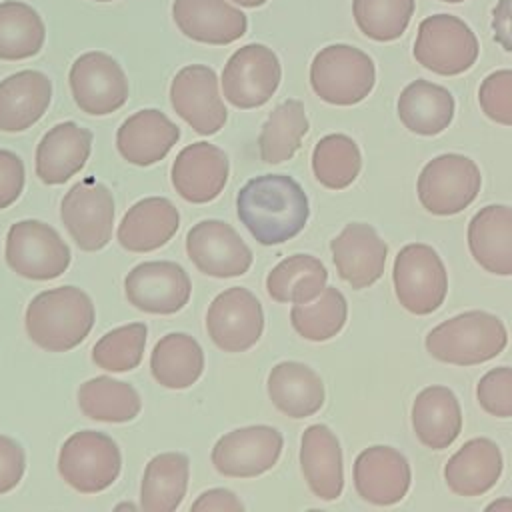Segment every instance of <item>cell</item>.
<instances>
[{"mask_svg": "<svg viewBox=\"0 0 512 512\" xmlns=\"http://www.w3.org/2000/svg\"><path fill=\"white\" fill-rule=\"evenodd\" d=\"M338 276L352 288L372 286L384 274L388 246L366 222H350L330 242Z\"/></svg>", "mask_w": 512, "mask_h": 512, "instance_id": "d6986e66", "label": "cell"}, {"mask_svg": "<svg viewBox=\"0 0 512 512\" xmlns=\"http://www.w3.org/2000/svg\"><path fill=\"white\" fill-rule=\"evenodd\" d=\"M46 40L42 16L26 2H0V60L16 62L36 56Z\"/></svg>", "mask_w": 512, "mask_h": 512, "instance_id": "8d00e7d4", "label": "cell"}, {"mask_svg": "<svg viewBox=\"0 0 512 512\" xmlns=\"http://www.w3.org/2000/svg\"><path fill=\"white\" fill-rule=\"evenodd\" d=\"M398 116L410 132L436 136L454 118V98L444 86L418 78L400 92Z\"/></svg>", "mask_w": 512, "mask_h": 512, "instance_id": "4dcf8cb0", "label": "cell"}, {"mask_svg": "<svg viewBox=\"0 0 512 512\" xmlns=\"http://www.w3.org/2000/svg\"><path fill=\"white\" fill-rule=\"evenodd\" d=\"M236 210L254 240L264 246L294 238L310 216L304 188L286 174H262L248 180L238 192Z\"/></svg>", "mask_w": 512, "mask_h": 512, "instance_id": "6da1fadb", "label": "cell"}, {"mask_svg": "<svg viewBox=\"0 0 512 512\" xmlns=\"http://www.w3.org/2000/svg\"><path fill=\"white\" fill-rule=\"evenodd\" d=\"M412 426L426 448H448L462 430V410L456 394L438 384L420 390L412 406Z\"/></svg>", "mask_w": 512, "mask_h": 512, "instance_id": "f1b7e54d", "label": "cell"}, {"mask_svg": "<svg viewBox=\"0 0 512 512\" xmlns=\"http://www.w3.org/2000/svg\"><path fill=\"white\" fill-rule=\"evenodd\" d=\"M234 4H238V6H242V8H258V6H262L266 0H232Z\"/></svg>", "mask_w": 512, "mask_h": 512, "instance_id": "681fc988", "label": "cell"}, {"mask_svg": "<svg viewBox=\"0 0 512 512\" xmlns=\"http://www.w3.org/2000/svg\"><path fill=\"white\" fill-rule=\"evenodd\" d=\"M300 466L310 492L320 500H336L344 488L342 448L324 424H312L302 434Z\"/></svg>", "mask_w": 512, "mask_h": 512, "instance_id": "cb8c5ba5", "label": "cell"}, {"mask_svg": "<svg viewBox=\"0 0 512 512\" xmlns=\"http://www.w3.org/2000/svg\"><path fill=\"white\" fill-rule=\"evenodd\" d=\"M170 104L202 136L216 134L228 118L216 72L206 64H188L176 72L170 84Z\"/></svg>", "mask_w": 512, "mask_h": 512, "instance_id": "9a60e30c", "label": "cell"}, {"mask_svg": "<svg viewBox=\"0 0 512 512\" xmlns=\"http://www.w3.org/2000/svg\"><path fill=\"white\" fill-rule=\"evenodd\" d=\"M186 254L206 276H242L252 266V250L242 236L222 220H202L186 234Z\"/></svg>", "mask_w": 512, "mask_h": 512, "instance_id": "e0dca14e", "label": "cell"}, {"mask_svg": "<svg viewBox=\"0 0 512 512\" xmlns=\"http://www.w3.org/2000/svg\"><path fill=\"white\" fill-rule=\"evenodd\" d=\"M494 40L508 52H512V0H498L492 8Z\"/></svg>", "mask_w": 512, "mask_h": 512, "instance_id": "7dc6e473", "label": "cell"}, {"mask_svg": "<svg viewBox=\"0 0 512 512\" xmlns=\"http://www.w3.org/2000/svg\"><path fill=\"white\" fill-rule=\"evenodd\" d=\"M268 396L276 410L290 418L316 414L326 398L320 376L302 362H280L270 370Z\"/></svg>", "mask_w": 512, "mask_h": 512, "instance_id": "f546056e", "label": "cell"}, {"mask_svg": "<svg viewBox=\"0 0 512 512\" xmlns=\"http://www.w3.org/2000/svg\"><path fill=\"white\" fill-rule=\"evenodd\" d=\"M24 190V162L10 150H0V210L14 204Z\"/></svg>", "mask_w": 512, "mask_h": 512, "instance_id": "ee69618b", "label": "cell"}, {"mask_svg": "<svg viewBox=\"0 0 512 512\" xmlns=\"http://www.w3.org/2000/svg\"><path fill=\"white\" fill-rule=\"evenodd\" d=\"M394 292L410 314L426 316L440 308L448 292V274L428 244H406L394 258Z\"/></svg>", "mask_w": 512, "mask_h": 512, "instance_id": "52a82bcc", "label": "cell"}, {"mask_svg": "<svg viewBox=\"0 0 512 512\" xmlns=\"http://www.w3.org/2000/svg\"><path fill=\"white\" fill-rule=\"evenodd\" d=\"M328 272L322 260L310 254H294L280 260L266 276V290L276 302L302 304L314 300L326 286Z\"/></svg>", "mask_w": 512, "mask_h": 512, "instance_id": "836d02e7", "label": "cell"}, {"mask_svg": "<svg viewBox=\"0 0 512 512\" xmlns=\"http://www.w3.org/2000/svg\"><path fill=\"white\" fill-rule=\"evenodd\" d=\"M192 510H222V512H242L244 504L238 500V496L226 488H212L202 492L194 502Z\"/></svg>", "mask_w": 512, "mask_h": 512, "instance_id": "bcb514c9", "label": "cell"}, {"mask_svg": "<svg viewBox=\"0 0 512 512\" xmlns=\"http://www.w3.org/2000/svg\"><path fill=\"white\" fill-rule=\"evenodd\" d=\"M94 304L76 286L36 294L24 316L28 338L48 352H68L86 340L94 326Z\"/></svg>", "mask_w": 512, "mask_h": 512, "instance_id": "7a4b0ae2", "label": "cell"}, {"mask_svg": "<svg viewBox=\"0 0 512 512\" xmlns=\"http://www.w3.org/2000/svg\"><path fill=\"white\" fill-rule=\"evenodd\" d=\"M482 176L474 160L462 154L432 158L418 176V200L434 216H452L468 208L480 192Z\"/></svg>", "mask_w": 512, "mask_h": 512, "instance_id": "ba28073f", "label": "cell"}, {"mask_svg": "<svg viewBox=\"0 0 512 512\" xmlns=\"http://www.w3.org/2000/svg\"><path fill=\"white\" fill-rule=\"evenodd\" d=\"M92 152V132L76 122H60L50 128L36 148V176L58 186L78 174Z\"/></svg>", "mask_w": 512, "mask_h": 512, "instance_id": "603a6c76", "label": "cell"}, {"mask_svg": "<svg viewBox=\"0 0 512 512\" xmlns=\"http://www.w3.org/2000/svg\"><path fill=\"white\" fill-rule=\"evenodd\" d=\"M122 468L118 444L104 432H74L60 448L58 472L68 486L96 494L114 484Z\"/></svg>", "mask_w": 512, "mask_h": 512, "instance_id": "8992f818", "label": "cell"}, {"mask_svg": "<svg viewBox=\"0 0 512 512\" xmlns=\"http://www.w3.org/2000/svg\"><path fill=\"white\" fill-rule=\"evenodd\" d=\"M78 406L84 416L98 422H130L142 410L134 386L110 376H96L78 388Z\"/></svg>", "mask_w": 512, "mask_h": 512, "instance_id": "e575fe53", "label": "cell"}, {"mask_svg": "<svg viewBox=\"0 0 512 512\" xmlns=\"http://www.w3.org/2000/svg\"><path fill=\"white\" fill-rule=\"evenodd\" d=\"M60 218L80 250H102L112 238V192L102 182H96L94 178H84L74 184L62 198Z\"/></svg>", "mask_w": 512, "mask_h": 512, "instance_id": "8fae6325", "label": "cell"}, {"mask_svg": "<svg viewBox=\"0 0 512 512\" xmlns=\"http://www.w3.org/2000/svg\"><path fill=\"white\" fill-rule=\"evenodd\" d=\"M150 372L164 388H190L204 372V352L190 334L170 332L156 342L150 354Z\"/></svg>", "mask_w": 512, "mask_h": 512, "instance_id": "d6a6232c", "label": "cell"}, {"mask_svg": "<svg viewBox=\"0 0 512 512\" xmlns=\"http://www.w3.org/2000/svg\"><path fill=\"white\" fill-rule=\"evenodd\" d=\"M308 118L302 100L288 98L278 104L264 122L258 136V152L262 162L280 164L290 160L308 132Z\"/></svg>", "mask_w": 512, "mask_h": 512, "instance_id": "d590c367", "label": "cell"}, {"mask_svg": "<svg viewBox=\"0 0 512 512\" xmlns=\"http://www.w3.org/2000/svg\"><path fill=\"white\" fill-rule=\"evenodd\" d=\"M52 100V82L44 72L20 70L0 82V130L24 132L36 124Z\"/></svg>", "mask_w": 512, "mask_h": 512, "instance_id": "4316f807", "label": "cell"}, {"mask_svg": "<svg viewBox=\"0 0 512 512\" xmlns=\"http://www.w3.org/2000/svg\"><path fill=\"white\" fill-rule=\"evenodd\" d=\"M478 102L490 120L512 126V70L488 74L478 88Z\"/></svg>", "mask_w": 512, "mask_h": 512, "instance_id": "b9f144b4", "label": "cell"}, {"mask_svg": "<svg viewBox=\"0 0 512 512\" xmlns=\"http://www.w3.org/2000/svg\"><path fill=\"white\" fill-rule=\"evenodd\" d=\"M24 468L26 456L22 446L8 436H0V494H6L20 484Z\"/></svg>", "mask_w": 512, "mask_h": 512, "instance_id": "f6af8a7d", "label": "cell"}, {"mask_svg": "<svg viewBox=\"0 0 512 512\" xmlns=\"http://www.w3.org/2000/svg\"><path fill=\"white\" fill-rule=\"evenodd\" d=\"M360 168L362 154L350 136L328 134L316 142L312 152V170L322 186L342 190L356 180Z\"/></svg>", "mask_w": 512, "mask_h": 512, "instance_id": "f35d334b", "label": "cell"}, {"mask_svg": "<svg viewBox=\"0 0 512 512\" xmlns=\"http://www.w3.org/2000/svg\"><path fill=\"white\" fill-rule=\"evenodd\" d=\"M414 10V0H352L356 26L376 42L398 40L406 32Z\"/></svg>", "mask_w": 512, "mask_h": 512, "instance_id": "ab89813d", "label": "cell"}, {"mask_svg": "<svg viewBox=\"0 0 512 512\" xmlns=\"http://www.w3.org/2000/svg\"><path fill=\"white\" fill-rule=\"evenodd\" d=\"M282 448L284 438L276 428L254 424L220 436L210 458L222 476L254 478L274 468Z\"/></svg>", "mask_w": 512, "mask_h": 512, "instance_id": "4fadbf2b", "label": "cell"}, {"mask_svg": "<svg viewBox=\"0 0 512 512\" xmlns=\"http://www.w3.org/2000/svg\"><path fill=\"white\" fill-rule=\"evenodd\" d=\"M480 44L472 28L454 14H432L418 24L414 58L440 76H456L472 68Z\"/></svg>", "mask_w": 512, "mask_h": 512, "instance_id": "5b68a950", "label": "cell"}, {"mask_svg": "<svg viewBox=\"0 0 512 512\" xmlns=\"http://www.w3.org/2000/svg\"><path fill=\"white\" fill-rule=\"evenodd\" d=\"M128 302L146 314H176L192 294L188 272L170 260H152L134 266L124 278Z\"/></svg>", "mask_w": 512, "mask_h": 512, "instance_id": "2e32d148", "label": "cell"}, {"mask_svg": "<svg viewBox=\"0 0 512 512\" xmlns=\"http://www.w3.org/2000/svg\"><path fill=\"white\" fill-rule=\"evenodd\" d=\"M486 510H512V498L506 500H494L492 504L486 506Z\"/></svg>", "mask_w": 512, "mask_h": 512, "instance_id": "c3c4849f", "label": "cell"}, {"mask_svg": "<svg viewBox=\"0 0 512 512\" xmlns=\"http://www.w3.org/2000/svg\"><path fill=\"white\" fill-rule=\"evenodd\" d=\"M508 344L504 322L484 310L462 312L434 326L426 336V350L432 358L454 364L474 366L496 358Z\"/></svg>", "mask_w": 512, "mask_h": 512, "instance_id": "3957f363", "label": "cell"}, {"mask_svg": "<svg viewBox=\"0 0 512 512\" xmlns=\"http://www.w3.org/2000/svg\"><path fill=\"white\" fill-rule=\"evenodd\" d=\"M346 318V298L334 286H324V290L314 300L294 304L290 310V324L296 334L312 342L334 338L344 328Z\"/></svg>", "mask_w": 512, "mask_h": 512, "instance_id": "74e56055", "label": "cell"}, {"mask_svg": "<svg viewBox=\"0 0 512 512\" xmlns=\"http://www.w3.org/2000/svg\"><path fill=\"white\" fill-rule=\"evenodd\" d=\"M228 156L210 142H194L182 148L172 164L174 190L192 204L212 202L228 182Z\"/></svg>", "mask_w": 512, "mask_h": 512, "instance_id": "ffe728a7", "label": "cell"}, {"mask_svg": "<svg viewBox=\"0 0 512 512\" xmlns=\"http://www.w3.org/2000/svg\"><path fill=\"white\" fill-rule=\"evenodd\" d=\"M190 460L182 452L156 454L144 470L140 508L144 512H174L188 490Z\"/></svg>", "mask_w": 512, "mask_h": 512, "instance_id": "1f68e13d", "label": "cell"}, {"mask_svg": "<svg viewBox=\"0 0 512 512\" xmlns=\"http://www.w3.org/2000/svg\"><path fill=\"white\" fill-rule=\"evenodd\" d=\"M94 2H114V0H94Z\"/></svg>", "mask_w": 512, "mask_h": 512, "instance_id": "816d5d0a", "label": "cell"}, {"mask_svg": "<svg viewBox=\"0 0 512 512\" xmlns=\"http://www.w3.org/2000/svg\"><path fill=\"white\" fill-rule=\"evenodd\" d=\"M172 18L186 38L212 46H226L248 30L246 14L226 0H174Z\"/></svg>", "mask_w": 512, "mask_h": 512, "instance_id": "44dd1931", "label": "cell"}, {"mask_svg": "<svg viewBox=\"0 0 512 512\" xmlns=\"http://www.w3.org/2000/svg\"><path fill=\"white\" fill-rule=\"evenodd\" d=\"M502 452L490 438H472L450 456L444 480L458 496H480L496 486L502 474Z\"/></svg>", "mask_w": 512, "mask_h": 512, "instance_id": "83f0119b", "label": "cell"}, {"mask_svg": "<svg viewBox=\"0 0 512 512\" xmlns=\"http://www.w3.org/2000/svg\"><path fill=\"white\" fill-rule=\"evenodd\" d=\"M352 476L358 496L376 506L398 504L412 484L406 456L384 444L364 448L354 460Z\"/></svg>", "mask_w": 512, "mask_h": 512, "instance_id": "ac0fdd59", "label": "cell"}, {"mask_svg": "<svg viewBox=\"0 0 512 512\" xmlns=\"http://www.w3.org/2000/svg\"><path fill=\"white\" fill-rule=\"evenodd\" d=\"M146 334L144 322H132L106 332L92 348V362L108 372L134 370L142 362Z\"/></svg>", "mask_w": 512, "mask_h": 512, "instance_id": "60d3db41", "label": "cell"}, {"mask_svg": "<svg viewBox=\"0 0 512 512\" xmlns=\"http://www.w3.org/2000/svg\"><path fill=\"white\" fill-rule=\"evenodd\" d=\"M180 226L178 208L162 196L138 200L118 224V242L128 252H152L162 248Z\"/></svg>", "mask_w": 512, "mask_h": 512, "instance_id": "484cf974", "label": "cell"}, {"mask_svg": "<svg viewBox=\"0 0 512 512\" xmlns=\"http://www.w3.org/2000/svg\"><path fill=\"white\" fill-rule=\"evenodd\" d=\"M468 250L490 274L512 276V208L490 204L468 224Z\"/></svg>", "mask_w": 512, "mask_h": 512, "instance_id": "d4e9b609", "label": "cell"}, {"mask_svg": "<svg viewBox=\"0 0 512 512\" xmlns=\"http://www.w3.org/2000/svg\"><path fill=\"white\" fill-rule=\"evenodd\" d=\"M476 398L484 412L496 418L512 416V368L498 366L488 370L476 386Z\"/></svg>", "mask_w": 512, "mask_h": 512, "instance_id": "7bdbcfd3", "label": "cell"}, {"mask_svg": "<svg viewBox=\"0 0 512 512\" xmlns=\"http://www.w3.org/2000/svg\"><path fill=\"white\" fill-rule=\"evenodd\" d=\"M282 80V66L272 48L264 44H246L238 48L222 70L224 98L250 110L266 104Z\"/></svg>", "mask_w": 512, "mask_h": 512, "instance_id": "30bf717a", "label": "cell"}, {"mask_svg": "<svg viewBox=\"0 0 512 512\" xmlns=\"http://www.w3.org/2000/svg\"><path fill=\"white\" fill-rule=\"evenodd\" d=\"M310 84L316 96L334 106L362 102L376 84L372 58L350 44L322 48L310 66Z\"/></svg>", "mask_w": 512, "mask_h": 512, "instance_id": "277c9868", "label": "cell"}, {"mask_svg": "<svg viewBox=\"0 0 512 512\" xmlns=\"http://www.w3.org/2000/svg\"><path fill=\"white\" fill-rule=\"evenodd\" d=\"M442 2H448V4H458V2H466V0H442Z\"/></svg>", "mask_w": 512, "mask_h": 512, "instance_id": "f907efd6", "label": "cell"}, {"mask_svg": "<svg viewBox=\"0 0 512 512\" xmlns=\"http://www.w3.org/2000/svg\"><path fill=\"white\" fill-rule=\"evenodd\" d=\"M76 106L90 116H106L128 100V78L122 66L106 52L78 56L68 74Z\"/></svg>", "mask_w": 512, "mask_h": 512, "instance_id": "7c38bea8", "label": "cell"}, {"mask_svg": "<svg viewBox=\"0 0 512 512\" xmlns=\"http://www.w3.org/2000/svg\"><path fill=\"white\" fill-rule=\"evenodd\" d=\"M206 330L210 340L224 352L252 348L264 332L260 300L248 288H226L208 306Z\"/></svg>", "mask_w": 512, "mask_h": 512, "instance_id": "5bb4252c", "label": "cell"}, {"mask_svg": "<svg viewBox=\"0 0 512 512\" xmlns=\"http://www.w3.org/2000/svg\"><path fill=\"white\" fill-rule=\"evenodd\" d=\"M180 138V128L160 110L144 108L128 116L116 132V148L134 166L160 162Z\"/></svg>", "mask_w": 512, "mask_h": 512, "instance_id": "7402d4cb", "label": "cell"}, {"mask_svg": "<svg viewBox=\"0 0 512 512\" xmlns=\"http://www.w3.org/2000/svg\"><path fill=\"white\" fill-rule=\"evenodd\" d=\"M70 260L68 244L42 220H20L6 234V262L28 280H54L68 270Z\"/></svg>", "mask_w": 512, "mask_h": 512, "instance_id": "9c48e42d", "label": "cell"}]
</instances>
